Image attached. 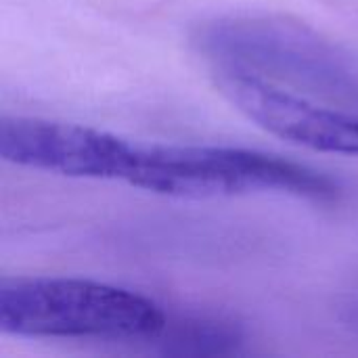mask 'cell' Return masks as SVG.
<instances>
[{
  "label": "cell",
  "instance_id": "1",
  "mask_svg": "<svg viewBox=\"0 0 358 358\" xmlns=\"http://www.w3.org/2000/svg\"><path fill=\"white\" fill-rule=\"evenodd\" d=\"M191 42L212 67L358 109V59L306 23L264 13L222 15L197 25Z\"/></svg>",
  "mask_w": 358,
  "mask_h": 358
},
{
  "label": "cell",
  "instance_id": "2",
  "mask_svg": "<svg viewBox=\"0 0 358 358\" xmlns=\"http://www.w3.org/2000/svg\"><path fill=\"white\" fill-rule=\"evenodd\" d=\"M120 182L170 197H224L243 193H287L310 201H334L338 185L289 159L208 145H141L128 141Z\"/></svg>",
  "mask_w": 358,
  "mask_h": 358
},
{
  "label": "cell",
  "instance_id": "3",
  "mask_svg": "<svg viewBox=\"0 0 358 358\" xmlns=\"http://www.w3.org/2000/svg\"><path fill=\"white\" fill-rule=\"evenodd\" d=\"M170 315L130 289L61 277L0 283V329L19 338L157 342Z\"/></svg>",
  "mask_w": 358,
  "mask_h": 358
},
{
  "label": "cell",
  "instance_id": "4",
  "mask_svg": "<svg viewBox=\"0 0 358 358\" xmlns=\"http://www.w3.org/2000/svg\"><path fill=\"white\" fill-rule=\"evenodd\" d=\"M212 78L220 94L266 132L313 151L358 155L357 113L319 105L237 69L212 67Z\"/></svg>",
  "mask_w": 358,
  "mask_h": 358
},
{
  "label": "cell",
  "instance_id": "5",
  "mask_svg": "<svg viewBox=\"0 0 358 358\" xmlns=\"http://www.w3.org/2000/svg\"><path fill=\"white\" fill-rule=\"evenodd\" d=\"M243 331L239 325L208 317L168 319V325L157 342L166 344V352H227L241 344Z\"/></svg>",
  "mask_w": 358,
  "mask_h": 358
}]
</instances>
